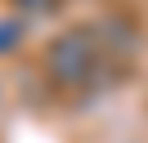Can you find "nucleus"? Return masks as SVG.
<instances>
[{
	"instance_id": "1",
	"label": "nucleus",
	"mask_w": 148,
	"mask_h": 143,
	"mask_svg": "<svg viewBox=\"0 0 148 143\" xmlns=\"http://www.w3.org/2000/svg\"><path fill=\"white\" fill-rule=\"evenodd\" d=\"M54 67L63 72V76H76V72H85V67H90V49H85V40H81V36H67V40L54 49Z\"/></svg>"
}]
</instances>
